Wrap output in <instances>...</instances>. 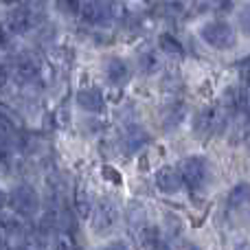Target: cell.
I'll return each instance as SVG.
<instances>
[{
    "label": "cell",
    "mask_w": 250,
    "mask_h": 250,
    "mask_svg": "<svg viewBox=\"0 0 250 250\" xmlns=\"http://www.w3.org/2000/svg\"><path fill=\"white\" fill-rule=\"evenodd\" d=\"M200 38L211 48H217V51H226V48L235 46V31L226 22H208V24H204L200 29Z\"/></svg>",
    "instance_id": "1"
},
{
    "label": "cell",
    "mask_w": 250,
    "mask_h": 250,
    "mask_svg": "<svg viewBox=\"0 0 250 250\" xmlns=\"http://www.w3.org/2000/svg\"><path fill=\"white\" fill-rule=\"evenodd\" d=\"M180 173L189 189H193V191L202 189L204 182H207V176H208L207 158H202V156H189V158H185L180 163Z\"/></svg>",
    "instance_id": "2"
},
{
    "label": "cell",
    "mask_w": 250,
    "mask_h": 250,
    "mask_svg": "<svg viewBox=\"0 0 250 250\" xmlns=\"http://www.w3.org/2000/svg\"><path fill=\"white\" fill-rule=\"evenodd\" d=\"M9 204L13 207V211L20 213L24 217H33L40 208V195L33 187L29 185H20L11 191L9 195Z\"/></svg>",
    "instance_id": "3"
},
{
    "label": "cell",
    "mask_w": 250,
    "mask_h": 250,
    "mask_svg": "<svg viewBox=\"0 0 250 250\" xmlns=\"http://www.w3.org/2000/svg\"><path fill=\"white\" fill-rule=\"evenodd\" d=\"M224 121H226V114L224 110L215 108H202L193 119V127L198 134H211V132H217V129L224 127Z\"/></svg>",
    "instance_id": "4"
},
{
    "label": "cell",
    "mask_w": 250,
    "mask_h": 250,
    "mask_svg": "<svg viewBox=\"0 0 250 250\" xmlns=\"http://www.w3.org/2000/svg\"><path fill=\"white\" fill-rule=\"evenodd\" d=\"M119 222V208L110 200H101L92 211V229L97 233H105V230L114 229Z\"/></svg>",
    "instance_id": "5"
},
{
    "label": "cell",
    "mask_w": 250,
    "mask_h": 250,
    "mask_svg": "<svg viewBox=\"0 0 250 250\" xmlns=\"http://www.w3.org/2000/svg\"><path fill=\"white\" fill-rule=\"evenodd\" d=\"M182 182H185L182 180V173H180V169H176V167H163L156 173V187L167 195L178 193Z\"/></svg>",
    "instance_id": "6"
},
{
    "label": "cell",
    "mask_w": 250,
    "mask_h": 250,
    "mask_svg": "<svg viewBox=\"0 0 250 250\" xmlns=\"http://www.w3.org/2000/svg\"><path fill=\"white\" fill-rule=\"evenodd\" d=\"M33 9H24V7H20V9H13L11 11V16H9V31L11 33H18V35H22V33H26V31L33 26V20H35V16H33Z\"/></svg>",
    "instance_id": "7"
},
{
    "label": "cell",
    "mask_w": 250,
    "mask_h": 250,
    "mask_svg": "<svg viewBox=\"0 0 250 250\" xmlns=\"http://www.w3.org/2000/svg\"><path fill=\"white\" fill-rule=\"evenodd\" d=\"M77 104L82 105L86 112H104L105 110V101H104V95H101L99 90H95V88H90V90H79L77 92Z\"/></svg>",
    "instance_id": "8"
},
{
    "label": "cell",
    "mask_w": 250,
    "mask_h": 250,
    "mask_svg": "<svg viewBox=\"0 0 250 250\" xmlns=\"http://www.w3.org/2000/svg\"><path fill=\"white\" fill-rule=\"evenodd\" d=\"M79 16H82V20L88 22V24H99V22L105 20V7L99 0H82Z\"/></svg>",
    "instance_id": "9"
},
{
    "label": "cell",
    "mask_w": 250,
    "mask_h": 250,
    "mask_svg": "<svg viewBox=\"0 0 250 250\" xmlns=\"http://www.w3.org/2000/svg\"><path fill=\"white\" fill-rule=\"evenodd\" d=\"M229 207L235 208V211L250 208V185H248V182H239V185H235L233 189H230Z\"/></svg>",
    "instance_id": "10"
},
{
    "label": "cell",
    "mask_w": 250,
    "mask_h": 250,
    "mask_svg": "<svg viewBox=\"0 0 250 250\" xmlns=\"http://www.w3.org/2000/svg\"><path fill=\"white\" fill-rule=\"evenodd\" d=\"M105 75H108L110 82L123 83L125 79L129 77V68L123 60H119V57H110V60L105 62Z\"/></svg>",
    "instance_id": "11"
},
{
    "label": "cell",
    "mask_w": 250,
    "mask_h": 250,
    "mask_svg": "<svg viewBox=\"0 0 250 250\" xmlns=\"http://www.w3.org/2000/svg\"><path fill=\"white\" fill-rule=\"evenodd\" d=\"M24 233V224L18 217L0 215V235L2 237H20Z\"/></svg>",
    "instance_id": "12"
},
{
    "label": "cell",
    "mask_w": 250,
    "mask_h": 250,
    "mask_svg": "<svg viewBox=\"0 0 250 250\" xmlns=\"http://www.w3.org/2000/svg\"><path fill=\"white\" fill-rule=\"evenodd\" d=\"M16 75L22 79V82H29V79L38 77V64L31 57H20L16 62Z\"/></svg>",
    "instance_id": "13"
},
{
    "label": "cell",
    "mask_w": 250,
    "mask_h": 250,
    "mask_svg": "<svg viewBox=\"0 0 250 250\" xmlns=\"http://www.w3.org/2000/svg\"><path fill=\"white\" fill-rule=\"evenodd\" d=\"M185 112H187V105L185 104H173L171 108L167 110V114H165V127L171 129L176 127V125L182 123V119H185Z\"/></svg>",
    "instance_id": "14"
},
{
    "label": "cell",
    "mask_w": 250,
    "mask_h": 250,
    "mask_svg": "<svg viewBox=\"0 0 250 250\" xmlns=\"http://www.w3.org/2000/svg\"><path fill=\"white\" fill-rule=\"evenodd\" d=\"M160 48H163L165 53H169V55H178L180 57L182 53H185V48H182V44L178 42L176 38H173V35H169V33H163L160 35Z\"/></svg>",
    "instance_id": "15"
},
{
    "label": "cell",
    "mask_w": 250,
    "mask_h": 250,
    "mask_svg": "<svg viewBox=\"0 0 250 250\" xmlns=\"http://www.w3.org/2000/svg\"><path fill=\"white\" fill-rule=\"evenodd\" d=\"M147 141H149V136H147L145 132H143L141 127L132 129V132L127 134V141H125V145H127L129 151H138L143 145H147Z\"/></svg>",
    "instance_id": "16"
},
{
    "label": "cell",
    "mask_w": 250,
    "mask_h": 250,
    "mask_svg": "<svg viewBox=\"0 0 250 250\" xmlns=\"http://www.w3.org/2000/svg\"><path fill=\"white\" fill-rule=\"evenodd\" d=\"M141 239H143V246H145V248H160V246H165V244L160 242V230L154 229V226L143 230Z\"/></svg>",
    "instance_id": "17"
},
{
    "label": "cell",
    "mask_w": 250,
    "mask_h": 250,
    "mask_svg": "<svg viewBox=\"0 0 250 250\" xmlns=\"http://www.w3.org/2000/svg\"><path fill=\"white\" fill-rule=\"evenodd\" d=\"M75 208H77V215L79 217H88L90 215V202H88V195L83 189L77 191V195H75Z\"/></svg>",
    "instance_id": "18"
},
{
    "label": "cell",
    "mask_w": 250,
    "mask_h": 250,
    "mask_svg": "<svg viewBox=\"0 0 250 250\" xmlns=\"http://www.w3.org/2000/svg\"><path fill=\"white\" fill-rule=\"evenodd\" d=\"M237 20H239V29H242V33L250 38V4H246V7L237 13Z\"/></svg>",
    "instance_id": "19"
},
{
    "label": "cell",
    "mask_w": 250,
    "mask_h": 250,
    "mask_svg": "<svg viewBox=\"0 0 250 250\" xmlns=\"http://www.w3.org/2000/svg\"><path fill=\"white\" fill-rule=\"evenodd\" d=\"M82 0H57V9L64 13H79Z\"/></svg>",
    "instance_id": "20"
},
{
    "label": "cell",
    "mask_w": 250,
    "mask_h": 250,
    "mask_svg": "<svg viewBox=\"0 0 250 250\" xmlns=\"http://www.w3.org/2000/svg\"><path fill=\"white\" fill-rule=\"evenodd\" d=\"M105 176H108L110 180L114 182V185H121V173H119V171H114V169L105 167Z\"/></svg>",
    "instance_id": "21"
},
{
    "label": "cell",
    "mask_w": 250,
    "mask_h": 250,
    "mask_svg": "<svg viewBox=\"0 0 250 250\" xmlns=\"http://www.w3.org/2000/svg\"><path fill=\"white\" fill-rule=\"evenodd\" d=\"M156 66H158L156 57H154V55H147V57H145V70H147V73H149V70H154Z\"/></svg>",
    "instance_id": "22"
},
{
    "label": "cell",
    "mask_w": 250,
    "mask_h": 250,
    "mask_svg": "<svg viewBox=\"0 0 250 250\" xmlns=\"http://www.w3.org/2000/svg\"><path fill=\"white\" fill-rule=\"evenodd\" d=\"M7 82H9V73H7V68L0 64V88L7 86Z\"/></svg>",
    "instance_id": "23"
},
{
    "label": "cell",
    "mask_w": 250,
    "mask_h": 250,
    "mask_svg": "<svg viewBox=\"0 0 250 250\" xmlns=\"http://www.w3.org/2000/svg\"><path fill=\"white\" fill-rule=\"evenodd\" d=\"M4 204H9V195H7V193H4V191H2V189H0V208H2V207H4Z\"/></svg>",
    "instance_id": "24"
},
{
    "label": "cell",
    "mask_w": 250,
    "mask_h": 250,
    "mask_svg": "<svg viewBox=\"0 0 250 250\" xmlns=\"http://www.w3.org/2000/svg\"><path fill=\"white\" fill-rule=\"evenodd\" d=\"M7 4H16V2H22V0H4Z\"/></svg>",
    "instance_id": "25"
}]
</instances>
